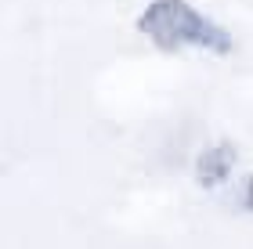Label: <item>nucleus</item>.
I'll list each match as a JSON object with an SVG mask.
<instances>
[{"label":"nucleus","instance_id":"f03ea898","mask_svg":"<svg viewBox=\"0 0 253 249\" xmlns=\"http://www.w3.org/2000/svg\"><path fill=\"white\" fill-rule=\"evenodd\" d=\"M232 159H235V152L228 148V144L210 148V152L199 159V177H203V184H217V180H224L228 170H232Z\"/></svg>","mask_w":253,"mask_h":249},{"label":"nucleus","instance_id":"7ed1b4c3","mask_svg":"<svg viewBox=\"0 0 253 249\" xmlns=\"http://www.w3.org/2000/svg\"><path fill=\"white\" fill-rule=\"evenodd\" d=\"M246 206L253 210V180H250V188H246Z\"/></svg>","mask_w":253,"mask_h":249},{"label":"nucleus","instance_id":"f257e3e1","mask_svg":"<svg viewBox=\"0 0 253 249\" xmlns=\"http://www.w3.org/2000/svg\"><path fill=\"white\" fill-rule=\"evenodd\" d=\"M137 33H145V36L167 54H174L181 47L228 54L235 47L232 36L224 33V26H217V22H210L206 15H199L185 0H152V4L137 15Z\"/></svg>","mask_w":253,"mask_h":249}]
</instances>
